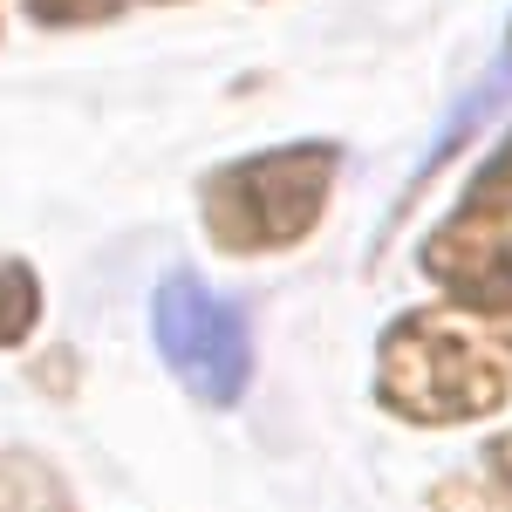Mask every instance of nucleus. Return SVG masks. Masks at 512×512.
<instances>
[{
	"instance_id": "9d476101",
	"label": "nucleus",
	"mask_w": 512,
	"mask_h": 512,
	"mask_svg": "<svg viewBox=\"0 0 512 512\" xmlns=\"http://www.w3.org/2000/svg\"><path fill=\"white\" fill-rule=\"evenodd\" d=\"M506 62H512V35H506Z\"/></svg>"
},
{
	"instance_id": "1a4fd4ad",
	"label": "nucleus",
	"mask_w": 512,
	"mask_h": 512,
	"mask_svg": "<svg viewBox=\"0 0 512 512\" xmlns=\"http://www.w3.org/2000/svg\"><path fill=\"white\" fill-rule=\"evenodd\" d=\"M492 472L512 485V437H499V444H492Z\"/></svg>"
},
{
	"instance_id": "f257e3e1",
	"label": "nucleus",
	"mask_w": 512,
	"mask_h": 512,
	"mask_svg": "<svg viewBox=\"0 0 512 512\" xmlns=\"http://www.w3.org/2000/svg\"><path fill=\"white\" fill-rule=\"evenodd\" d=\"M512 390V342L485 321L417 308L383 335L376 396L410 424H472Z\"/></svg>"
},
{
	"instance_id": "423d86ee",
	"label": "nucleus",
	"mask_w": 512,
	"mask_h": 512,
	"mask_svg": "<svg viewBox=\"0 0 512 512\" xmlns=\"http://www.w3.org/2000/svg\"><path fill=\"white\" fill-rule=\"evenodd\" d=\"M41 321V280L0 253V349H21Z\"/></svg>"
},
{
	"instance_id": "39448f33",
	"label": "nucleus",
	"mask_w": 512,
	"mask_h": 512,
	"mask_svg": "<svg viewBox=\"0 0 512 512\" xmlns=\"http://www.w3.org/2000/svg\"><path fill=\"white\" fill-rule=\"evenodd\" d=\"M0 512H69V485L35 451H0Z\"/></svg>"
},
{
	"instance_id": "7ed1b4c3",
	"label": "nucleus",
	"mask_w": 512,
	"mask_h": 512,
	"mask_svg": "<svg viewBox=\"0 0 512 512\" xmlns=\"http://www.w3.org/2000/svg\"><path fill=\"white\" fill-rule=\"evenodd\" d=\"M151 335H158L171 376L198 403H239L253 383V335L233 301H219L205 280L171 274L151 294Z\"/></svg>"
},
{
	"instance_id": "20e7f679",
	"label": "nucleus",
	"mask_w": 512,
	"mask_h": 512,
	"mask_svg": "<svg viewBox=\"0 0 512 512\" xmlns=\"http://www.w3.org/2000/svg\"><path fill=\"white\" fill-rule=\"evenodd\" d=\"M424 274L478 315H512V198H465L424 239Z\"/></svg>"
},
{
	"instance_id": "0eeeda50",
	"label": "nucleus",
	"mask_w": 512,
	"mask_h": 512,
	"mask_svg": "<svg viewBox=\"0 0 512 512\" xmlns=\"http://www.w3.org/2000/svg\"><path fill=\"white\" fill-rule=\"evenodd\" d=\"M41 28H89V21H110L123 0H21Z\"/></svg>"
},
{
	"instance_id": "6e6552de",
	"label": "nucleus",
	"mask_w": 512,
	"mask_h": 512,
	"mask_svg": "<svg viewBox=\"0 0 512 512\" xmlns=\"http://www.w3.org/2000/svg\"><path fill=\"white\" fill-rule=\"evenodd\" d=\"M472 198H512V137L485 158V171H478V185H472Z\"/></svg>"
},
{
	"instance_id": "f03ea898",
	"label": "nucleus",
	"mask_w": 512,
	"mask_h": 512,
	"mask_svg": "<svg viewBox=\"0 0 512 512\" xmlns=\"http://www.w3.org/2000/svg\"><path fill=\"white\" fill-rule=\"evenodd\" d=\"M335 144H280L260 158H239L226 171L205 178L198 212H205V233L226 253H280V246H301L315 233V219L328 212L335 192Z\"/></svg>"
}]
</instances>
